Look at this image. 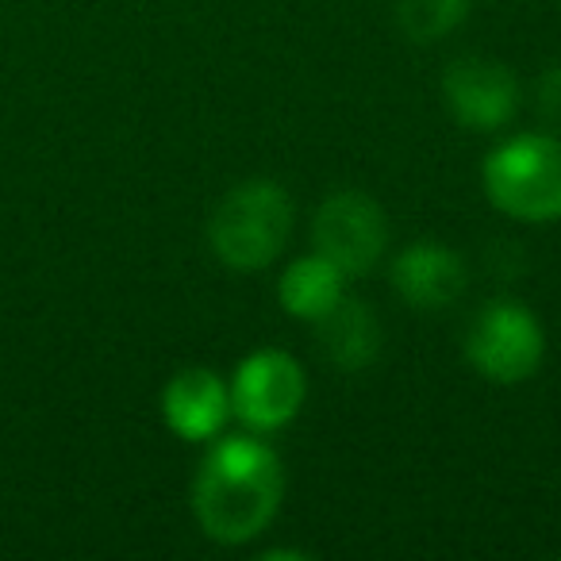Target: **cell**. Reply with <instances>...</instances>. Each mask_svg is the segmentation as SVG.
<instances>
[{"mask_svg":"<svg viewBox=\"0 0 561 561\" xmlns=\"http://www.w3.org/2000/svg\"><path fill=\"white\" fill-rule=\"evenodd\" d=\"M285 496L280 458L250 435L219 438L193 481V515L211 542L239 546L262 535Z\"/></svg>","mask_w":561,"mask_h":561,"instance_id":"obj_1","label":"cell"},{"mask_svg":"<svg viewBox=\"0 0 561 561\" xmlns=\"http://www.w3.org/2000/svg\"><path fill=\"white\" fill-rule=\"evenodd\" d=\"M293 234V201L277 181H242L211 211V250L231 270H262Z\"/></svg>","mask_w":561,"mask_h":561,"instance_id":"obj_2","label":"cell"},{"mask_svg":"<svg viewBox=\"0 0 561 561\" xmlns=\"http://www.w3.org/2000/svg\"><path fill=\"white\" fill-rule=\"evenodd\" d=\"M484 193L519 224L561 219V139L515 135L484 158Z\"/></svg>","mask_w":561,"mask_h":561,"instance_id":"obj_3","label":"cell"},{"mask_svg":"<svg viewBox=\"0 0 561 561\" xmlns=\"http://www.w3.org/2000/svg\"><path fill=\"white\" fill-rule=\"evenodd\" d=\"M546 335L538 316L519 300H492L466 331V358L484 381L519 385L538 374Z\"/></svg>","mask_w":561,"mask_h":561,"instance_id":"obj_4","label":"cell"},{"mask_svg":"<svg viewBox=\"0 0 561 561\" xmlns=\"http://www.w3.org/2000/svg\"><path fill=\"white\" fill-rule=\"evenodd\" d=\"M231 412L250 431H277L289 420H297L300 404L308 397L305 369L297 358L280 351H257L242 358V366L231 377Z\"/></svg>","mask_w":561,"mask_h":561,"instance_id":"obj_5","label":"cell"},{"mask_svg":"<svg viewBox=\"0 0 561 561\" xmlns=\"http://www.w3.org/2000/svg\"><path fill=\"white\" fill-rule=\"evenodd\" d=\"M316 254L335 262L346 277L369 273L385 254L389 242V227H385V211L366 193H335L320 204L312 224Z\"/></svg>","mask_w":561,"mask_h":561,"instance_id":"obj_6","label":"cell"},{"mask_svg":"<svg viewBox=\"0 0 561 561\" xmlns=\"http://www.w3.org/2000/svg\"><path fill=\"white\" fill-rule=\"evenodd\" d=\"M450 116L469 131H500L519 108V85L507 66L492 58H458L443 78Z\"/></svg>","mask_w":561,"mask_h":561,"instance_id":"obj_7","label":"cell"},{"mask_svg":"<svg viewBox=\"0 0 561 561\" xmlns=\"http://www.w3.org/2000/svg\"><path fill=\"white\" fill-rule=\"evenodd\" d=\"M392 285L408 308L438 312L466 293V262L458 257V250L443 242H415L400 250L392 262Z\"/></svg>","mask_w":561,"mask_h":561,"instance_id":"obj_8","label":"cell"},{"mask_svg":"<svg viewBox=\"0 0 561 561\" xmlns=\"http://www.w3.org/2000/svg\"><path fill=\"white\" fill-rule=\"evenodd\" d=\"M162 415L185 443H208L231 415V389L211 369H181L162 389Z\"/></svg>","mask_w":561,"mask_h":561,"instance_id":"obj_9","label":"cell"},{"mask_svg":"<svg viewBox=\"0 0 561 561\" xmlns=\"http://www.w3.org/2000/svg\"><path fill=\"white\" fill-rule=\"evenodd\" d=\"M320 346L339 369L358 374V369L374 366V358L381 354V328H377L374 312L362 300H339L320 323Z\"/></svg>","mask_w":561,"mask_h":561,"instance_id":"obj_10","label":"cell"},{"mask_svg":"<svg viewBox=\"0 0 561 561\" xmlns=\"http://www.w3.org/2000/svg\"><path fill=\"white\" fill-rule=\"evenodd\" d=\"M343 280L346 273L335 262H328L323 254H308L297 257L289 270L280 273L277 280V300L280 308L297 320L320 323L331 308L343 300Z\"/></svg>","mask_w":561,"mask_h":561,"instance_id":"obj_11","label":"cell"},{"mask_svg":"<svg viewBox=\"0 0 561 561\" xmlns=\"http://www.w3.org/2000/svg\"><path fill=\"white\" fill-rule=\"evenodd\" d=\"M473 0H400V32L412 43H435L469 16Z\"/></svg>","mask_w":561,"mask_h":561,"instance_id":"obj_12","label":"cell"},{"mask_svg":"<svg viewBox=\"0 0 561 561\" xmlns=\"http://www.w3.org/2000/svg\"><path fill=\"white\" fill-rule=\"evenodd\" d=\"M538 96H542V112H546V116L561 124V66H553V70L546 73L542 85H538Z\"/></svg>","mask_w":561,"mask_h":561,"instance_id":"obj_13","label":"cell"}]
</instances>
